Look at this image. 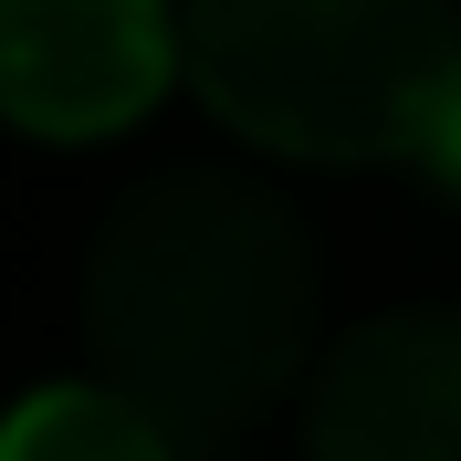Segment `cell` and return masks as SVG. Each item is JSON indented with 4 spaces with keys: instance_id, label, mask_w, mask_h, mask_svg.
Here are the masks:
<instances>
[{
    "instance_id": "cell-1",
    "label": "cell",
    "mask_w": 461,
    "mask_h": 461,
    "mask_svg": "<svg viewBox=\"0 0 461 461\" xmlns=\"http://www.w3.org/2000/svg\"><path fill=\"white\" fill-rule=\"evenodd\" d=\"M85 346L178 451H221L304 377L315 241L241 168H147L85 252Z\"/></svg>"
},
{
    "instance_id": "cell-2",
    "label": "cell",
    "mask_w": 461,
    "mask_h": 461,
    "mask_svg": "<svg viewBox=\"0 0 461 461\" xmlns=\"http://www.w3.org/2000/svg\"><path fill=\"white\" fill-rule=\"evenodd\" d=\"M189 95L262 158L461 189V0H178Z\"/></svg>"
},
{
    "instance_id": "cell-3",
    "label": "cell",
    "mask_w": 461,
    "mask_h": 461,
    "mask_svg": "<svg viewBox=\"0 0 461 461\" xmlns=\"http://www.w3.org/2000/svg\"><path fill=\"white\" fill-rule=\"evenodd\" d=\"M168 85H189L178 0H0V126L95 147L126 137Z\"/></svg>"
},
{
    "instance_id": "cell-4",
    "label": "cell",
    "mask_w": 461,
    "mask_h": 461,
    "mask_svg": "<svg viewBox=\"0 0 461 461\" xmlns=\"http://www.w3.org/2000/svg\"><path fill=\"white\" fill-rule=\"evenodd\" d=\"M304 461H461V315L409 304L336 336L304 399Z\"/></svg>"
},
{
    "instance_id": "cell-5",
    "label": "cell",
    "mask_w": 461,
    "mask_h": 461,
    "mask_svg": "<svg viewBox=\"0 0 461 461\" xmlns=\"http://www.w3.org/2000/svg\"><path fill=\"white\" fill-rule=\"evenodd\" d=\"M0 461H178V440L158 430L126 388L63 377V388H32L11 420H0Z\"/></svg>"
}]
</instances>
